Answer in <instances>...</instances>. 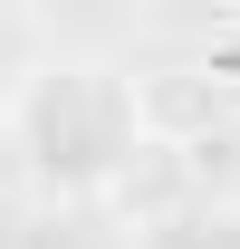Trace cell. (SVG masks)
I'll list each match as a JSON object with an SVG mask.
<instances>
[{
	"instance_id": "1",
	"label": "cell",
	"mask_w": 240,
	"mask_h": 249,
	"mask_svg": "<svg viewBox=\"0 0 240 249\" xmlns=\"http://www.w3.org/2000/svg\"><path fill=\"white\" fill-rule=\"evenodd\" d=\"M10 144L48 192L87 201V192H116L144 154V106H135V77L106 58H48L10 87Z\"/></svg>"
}]
</instances>
